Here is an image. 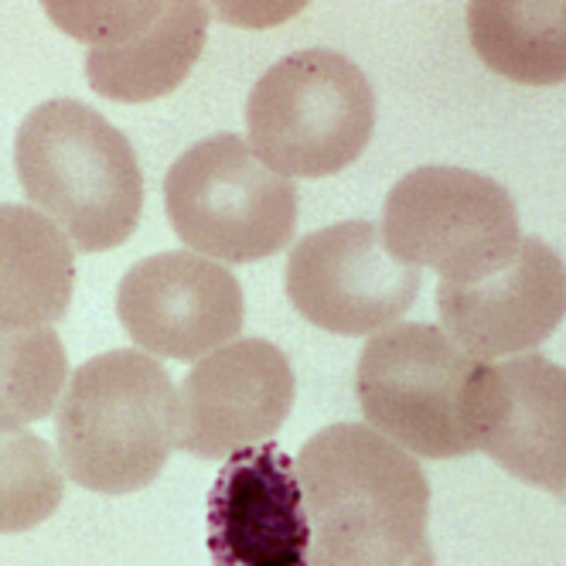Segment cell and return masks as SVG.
Here are the masks:
<instances>
[{
  "label": "cell",
  "instance_id": "6da1fadb",
  "mask_svg": "<svg viewBox=\"0 0 566 566\" xmlns=\"http://www.w3.org/2000/svg\"><path fill=\"white\" fill-rule=\"evenodd\" d=\"M311 525V566H437L430 481L366 423L317 430L294 461Z\"/></svg>",
  "mask_w": 566,
  "mask_h": 566
},
{
  "label": "cell",
  "instance_id": "7a4b0ae2",
  "mask_svg": "<svg viewBox=\"0 0 566 566\" xmlns=\"http://www.w3.org/2000/svg\"><path fill=\"white\" fill-rule=\"evenodd\" d=\"M355 389L369 427L427 461L481 451L495 407V366L443 328L392 325L366 342Z\"/></svg>",
  "mask_w": 566,
  "mask_h": 566
},
{
  "label": "cell",
  "instance_id": "3957f363",
  "mask_svg": "<svg viewBox=\"0 0 566 566\" xmlns=\"http://www.w3.org/2000/svg\"><path fill=\"white\" fill-rule=\"evenodd\" d=\"M18 181L75 250L106 253L144 216V175L130 140L78 99L34 106L14 137Z\"/></svg>",
  "mask_w": 566,
  "mask_h": 566
},
{
  "label": "cell",
  "instance_id": "277c9868",
  "mask_svg": "<svg viewBox=\"0 0 566 566\" xmlns=\"http://www.w3.org/2000/svg\"><path fill=\"white\" fill-rule=\"evenodd\" d=\"M62 471L86 492L134 495L178 448V392L147 352L116 348L83 361L55 407Z\"/></svg>",
  "mask_w": 566,
  "mask_h": 566
},
{
  "label": "cell",
  "instance_id": "5b68a950",
  "mask_svg": "<svg viewBox=\"0 0 566 566\" xmlns=\"http://www.w3.org/2000/svg\"><path fill=\"white\" fill-rule=\"evenodd\" d=\"M250 147L280 178H328L376 130V93L352 59L307 49L270 65L247 99Z\"/></svg>",
  "mask_w": 566,
  "mask_h": 566
},
{
  "label": "cell",
  "instance_id": "8992f818",
  "mask_svg": "<svg viewBox=\"0 0 566 566\" xmlns=\"http://www.w3.org/2000/svg\"><path fill=\"white\" fill-rule=\"evenodd\" d=\"M168 222L185 247L222 263L280 253L297 229V188L235 134L188 147L165 178Z\"/></svg>",
  "mask_w": 566,
  "mask_h": 566
},
{
  "label": "cell",
  "instance_id": "52a82bcc",
  "mask_svg": "<svg viewBox=\"0 0 566 566\" xmlns=\"http://www.w3.org/2000/svg\"><path fill=\"white\" fill-rule=\"evenodd\" d=\"M382 239L399 263L437 270L443 283L489 276L522 247L512 195L489 175L448 165L417 168L389 188Z\"/></svg>",
  "mask_w": 566,
  "mask_h": 566
},
{
  "label": "cell",
  "instance_id": "ba28073f",
  "mask_svg": "<svg viewBox=\"0 0 566 566\" xmlns=\"http://www.w3.org/2000/svg\"><path fill=\"white\" fill-rule=\"evenodd\" d=\"M49 14L62 31L90 42V86L116 103H150L175 93L209 34V8L195 0L49 4Z\"/></svg>",
  "mask_w": 566,
  "mask_h": 566
},
{
  "label": "cell",
  "instance_id": "9c48e42d",
  "mask_svg": "<svg viewBox=\"0 0 566 566\" xmlns=\"http://www.w3.org/2000/svg\"><path fill=\"white\" fill-rule=\"evenodd\" d=\"M420 270L399 263L382 226L352 219L307 232L287 260V297L304 321L332 335L392 328L417 301Z\"/></svg>",
  "mask_w": 566,
  "mask_h": 566
},
{
  "label": "cell",
  "instance_id": "30bf717a",
  "mask_svg": "<svg viewBox=\"0 0 566 566\" xmlns=\"http://www.w3.org/2000/svg\"><path fill=\"white\" fill-rule=\"evenodd\" d=\"M291 358L266 338H235L198 358L178 389V448L201 461L273 440L294 407Z\"/></svg>",
  "mask_w": 566,
  "mask_h": 566
},
{
  "label": "cell",
  "instance_id": "8fae6325",
  "mask_svg": "<svg viewBox=\"0 0 566 566\" xmlns=\"http://www.w3.org/2000/svg\"><path fill=\"white\" fill-rule=\"evenodd\" d=\"M116 317L150 358L198 361L242 332V287L229 266L198 253H157L127 270Z\"/></svg>",
  "mask_w": 566,
  "mask_h": 566
},
{
  "label": "cell",
  "instance_id": "7c38bea8",
  "mask_svg": "<svg viewBox=\"0 0 566 566\" xmlns=\"http://www.w3.org/2000/svg\"><path fill=\"white\" fill-rule=\"evenodd\" d=\"M440 325L468 355L492 361L530 355L566 317V263L543 239L474 283H437Z\"/></svg>",
  "mask_w": 566,
  "mask_h": 566
},
{
  "label": "cell",
  "instance_id": "4fadbf2b",
  "mask_svg": "<svg viewBox=\"0 0 566 566\" xmlns=\"http://www.w3.org/2000/svg\"><path fill=\"white\" fill-rule=\"evenodd\" d=\"M212 566H311V525L294 458L273 440L232 454L209 492Z\"/></svg>",
  "mask_w": 566,
  "mask_h": 566
},
{
  "label": "cell",
  "instance_id": "5bb4252c",
  "mask_svg": "<svg viewBox=\"0 0 566 566\" xmlns=\"http://www.w3.org/2000/svg\"><path fill=\"white\" fill-rule=\"evenodd\" d=\"M481 451L533 489L566 492V369L536 352L495 366V407Z\"/></svg>",
  "mask_w": 566,
  "mask_h": 566
},
{
  "label": "cell",
  "instance_id": "9a60e30c",
  "mask_svg": "<svg viewBox=\"0 0 566 566\" xmlns=\"http://www.w3.org/2000/svg\"><path fill=\"white\" fill-rule=\"evenodd\" d=\"M75 291V247L38 209L0 206V328H52Z\"/></svg>",
  "mask_w": 566,
  "mask_h": 566
},
{
  "label": "cell",
  "instance_id": "2e32d148",
  "mask_svg": "<svg viewBox=\"0 0 566 566\" xmlns=\"http://www.w3.org/2000/svg\"><path fill=\"white\" fill-rule=\"evenodd\" d=\"M468 38L509 83H566V0H478L468 8Z\"/></svg>",
  "mask_w": 566,
  "mask_h": 566
},
{
  "label": "cell",
  "instance_id": "e0dca14e",
  "mask_svg": "<svg viewBox=\"0 0 566 566\" xmlns=\"http://www.w3.org/2000/svg\"><path fill=\"white\" fill-rule=\"evenodd\" d=\"M69 386V355L55 328H0V430L45 420Z\"/></svg>",
  "mask_w": 566,
  "mask_h": 566
},
{
  "label": "cell",
  "instance_id": "ac0fdd59",
  "mask_svg": "<svg viewBox=\"0 0 566 566\" xmlns=\"http://www.w3.org/2000/svg\"><path fill=\"white\" fill-rule=\"evenodd\" d=\"M62 495L65 471L52 443L28 430H0V536L42 525Z\"/></svg>",
  "mask_w": 566,
  "mask_h": 566
}]
</instances>
